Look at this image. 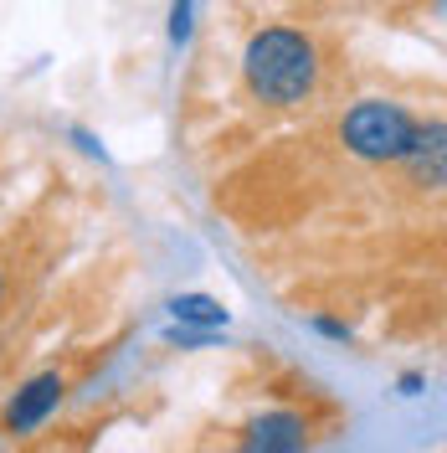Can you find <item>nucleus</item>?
<instances>
[{"instance_id": "obj_1", "label": "nucleus", "mask_w": 447, "mask_h": 453, "mask_svg": "<svg viewBox=\"0 0 447 453\" xmlns=\"http://www.w3.org/2000/svg\"><path fill=\"white\" fill-rule=\"evenodd\" d=\"M242 83L262 109H304L324 83V52L304 27H257L242 47Z\"/></svg>"}, {"instance_id": "obj_2", "label": "nucleus", "mask_w": 447, "mask_h": 453, "mask_svg": "<svg viewBox=\"0 0 447 453\" xmlns=\"http://www.w3.org/2000/svg\"><path fill=\"white\" fill-rule=\"evenodd\" d=\"M421 119L396 98H360L339 119V144L345 155H355L365 165H401V155L412 150Z\"/></svg>"}, {"instance_id": "obj_3", "label": "nucleus", "mask_w": 447, "mask_h": 453, "mask_svg": "<svg viewBox=\"0 0 447 453\" xmlns=\"http://www.w3.org/2000/svg\"><path fill=\"white\" fill-rule=\"evenodd\" d=\"M62 402H67V381H62L57 371H42V376H31L27 387L5 402L0 427H5L11 438H31V433H42V427L52 423Z\"/></svg>"}, {"instance_id": "obj_4", "label": "nucleus", "mask_w": 447, "mask_h": 453, "mask_svg": "<svg viewBox=\"0 0 447 453\" xmlns=\"http://www.w3.org/2000/svg\"><path fill=\"white\" fill-rule=\"evenodd\" d=\"M242 453H308V423L288 407L257 412L242 427Z\"/></svg>"}, {"instance_id": "obj_5", "label": "nucleus", "mask_w": 447, "mask_h": 453, "mask_svg": "<svg viewBox=\"0 0 447 453\" xmlns=\"http://www.w3.org/2000/svg\"><path fill=\"white\" fill-rule=\"evenodd\" d=\"M401 165L412 170V180H417L421 191H443V175H447V150H443V119H432V124H421L412 150L401 155Z\"/></svg>"}, {"instance_id": "obj_6", "label": "nucleus", "mask_w": 447, "mask_h": 453, "mask_svg": "<svg viewBox=\"0 0 447 453\" xmlns=\"http://www.w3.org/2000/svg\"><path fill=\"white\" fill-rule=\"evenodd\" d=\"M170 319L186 325V330H226L231 310H226L216 294H175L170 299Z\"/></svg>"}, {"instance_id": "obj_7", "label": "nucleus", "mask_w": 447, "mask_h": 453, "mask_svg": "<svg viewBox=\"0 0 447 453\" xmlns=\"http://www.w3.org/2000/svg\"><path fill=\"white\" fill-rule=\"evenodd\" d=\"M196 5L201 0H170V47H186L196 31Z\"/></svg>"}, {"instance_id": "obj_8", "label": "nucleus", "mask_w": 447, "mask_h": 453, "mask_svg": "<svg viewBox=\"0 0 447 453\" xmlns=\"http://www.w3.org/2000/svg\"><path fill=\"white\" fill-rule=\"evenodd\" d=\"M314 330H319V335H330V340H350V325H339V319H330V314H319V319H314Z\"/></svg>"}, {"instance_id": "obj_9", "label": "nucleus", "mask_w": 447, "mask_h": 453, "mask_svg": "<svg viewBox=\"0 0 447 453\" xmlns=\"http://www.w3.org/2000/svg\"><path fill=\"white\" fill-rule=\"evenodd\" d=\"M396 387H401V396H421V387H427V376H417V371H406V376H401Z\"/></svg>"}, {"instance_id": "obj_10", "label": "nucleus", "mask_w": 447, "mask_h": 453, "mask_svg": "<svg viewBox=\"0 0 447 453\" xmlns=\"http://www.w3.org/2000/svg\"><path fill=\"white\" fill-rule=\"evenodd\" d=\"M0 299H5V273H0Z\"/></svg>"}]
</instances>
